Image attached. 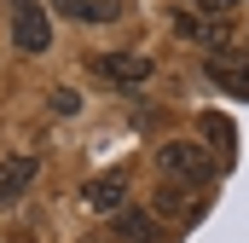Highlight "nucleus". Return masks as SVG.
Segmentation results:
<instances>
[{
	"label": "nucleus",
	"mask_w": 249,
	"mask_h": 243,
	"mask_svg": "<svg viewBox=\"0 0 249 243\" xmlns=\"http://www.w3.org/2000/svg\"><path fill=\"white\" fill-rule=\"evenodd\" d=\"M157 168H162V180H174V185H209V180H214L209 151H203V145H191V139L162 145V151H157Z\"/></svg>",
	"instance_id": "1"
},
{
	"label": "nucleus",
	"mask_w": 249,
	"mask_h": 243,
	"mask_svg": "<svg viewBox=\"0 0 249 243\" xmlns=\"http://www.w3.org/2000/svg\"><path fill=\"white\" fill-rule=\"evenodd\" d=\"M12 41H18V52H29V58H41V52L53 47L47 12H41L35 0H12Z\"/></svg>",
	"instance_id": "2"
},
{
	"label": "nucleus",
	"mask_w": 249,
	"mask_h": 243,
	"mask_svg": "<svg viewBox=\"0 0 249 243\" xmlns=\"http://www.w3.org/2000/svg\"><path fill=\"white\" fill-rule=\"evenodd\" d=\"M93 75L139 87V81H151V58H139V52H99V58H93Z\"/></svg>",
	"instance_id": "3"
},
{
	"label": "nucleus",
	"mask_w": 249,
	"mask_h": 243,
	"mask_svg": "<svg viewBox=\"0 0 249 243\" xmlns=\"http://www.w3.org/2000/svg\"><path fill=\"white\" fill-rule=\"evenodd\" d=\"M209 81L226 87L232 99H249V64L232 58V52H214V58H209Z\"/></svg>",
	"instance_id": "4"
},
{
	"label": "nucleus",
	"mask_w": 249,
	"mask_h": 243,
	"mask_svg": "<svg viewBox=\"0 0 249 243\" xmlns=\"http://www.w3.org/2000/svg\"><path fill=\"white\" fill-rule=\"evenodd\" d=\"M35 174H41V162H35V156H6V162H0V203H18V197L29 191Z\"/></svg>",
	"instance_id": "5"
},
{
	"label": "nucleus",
	"mask_w": 249,
	"mask_h": 243,
	"mask_svg": "<svg viewBox=\"0 0 249 243\" xmlns=\"http://www.w3.org/2000/svg\"><path fill=\"white\" fill-rule=\"evenodd\" d=\"M87 208H99V214H116L127 197V174H99V180H87Z\"/></svg>",
	"instance_id": "6"
},
{
	"label": "nucleus",
	"mask_w": 249,
	"mask_h": 243,
	"mask_svg": "<svg viewBox=\"0 0 249 243\" xmlns=\"http://www.w3.org/2000/svg\"><path fill=\"white\" fill-rule=\"evenodd\" d=\"M64 17H81V23H116L122 17V0H58Z\"/></svg>",
	"instance_id": "7"
},
{
	"label": "nucleus",
	"mask_w": 249,
	"mask_h": 243,
	"mask_svg": "<svg viewBox=\"0 0 249 243\" xmlns=\"http://www.w3.org/2000/svg\"><path fill=\"white\" fill-rule=\"evenodd\" d=\"M197 133L214 145V156H220V162H232V156H238V139H232V122H226V116H203V122H197Z\"/></svg>",
	"instance_id": "8"
},
{
	"label": "nucleus",
	"mask_w": 249,
	"mask_h": 243,
	"mask_svg": "<svg viewBox=\"0 0 249 243\" xmlns=\"http://www.w3.org/2000/svg\"><path fill=\"white\" fill-rule=\"evenodd\" d=\"M116 243H151L157 232H151V214H139V208H127V214H116Z\"/></svg>",
	"instance_id": "9"
},
{
	"label": "nucleus",
	"mask_w": 249,
	"mask_h": 243,
	"mask_svg": "<svg viewBox=\"0 0 249 243\" xmlns=\"http://www.w3.org/2000/svg\"><path fill=\"white\" fill-rule=\"evenodd\" d=\"M191 6H197V12H203V17H214V23H220V17H226V12H232V6H238V0H191Z\"/></svg>",
	"instance_id": "10"
},
{
	"label": "nucleus",
	"mask_w": 249,
	"mask_h": 243,
	"mask_svg": "<svg viewBox=\"0 0 249 243\" xmlns=\"http://www.w3.org/2000/svg\"><path fill=\"white\" fill-rule=\"evenodd\" d=\"M53 110H70V116H75V110H81V99H75L70 87H58V93H53Z\"/></svg>",
	"instance_id": "11"
},
{
	"label": "nucleus",
	"mask_w": 249,
	"mask_h": 243,
	"mask_svg": "<svg viewBox=\"0 0 249 243\" xmlns=\"http://www.w3.org/2000/svg\"><path fill=\"white\" fill-rule=\"evenodd\" d=\"M18 243H35V238H18Z\"/></svg>",
	"instance_id": "12"
}]
</instances>
